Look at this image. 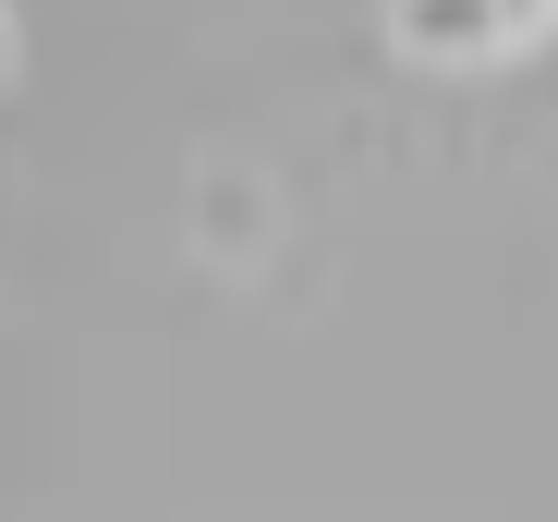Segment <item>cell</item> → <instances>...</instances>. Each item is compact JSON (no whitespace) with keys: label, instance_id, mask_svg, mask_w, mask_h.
I'll return each instance as SVG.
<instances>
[{"label":"cell","instance_id":"6da1fadb","mask_svg":"<svg viewBox=\"0 0 558 522\" xmlns=\"http://www.w3.org/2000/svg\"><path fill=\"white\" fill-rule=\"evenodd\" d=\"M546 25V0H401V37L425 61H498Z\"/></svg>","mask_w":558,"mask_h":522},{"label":"cell","instance_id":"7a4b0ae2","mask_svg":"<svg viewBox=\"0 0 558 522\" xmlns=\"http://www.w3.org/2000/svg\"><path fill=\"white\" fill-rule=\"evenodd\" d=\"M0 61H13V37H0Z\"/></svg>","mask_w":558,"mask_h":522}]
</instances>
